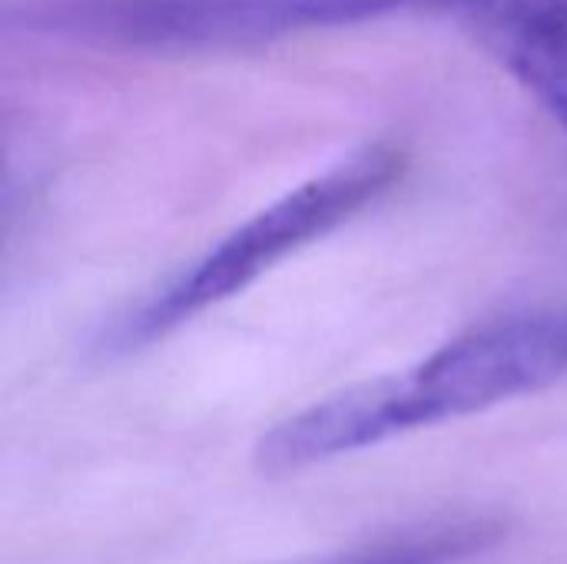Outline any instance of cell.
Returning a JSON list of instances; mask_svg holds the SVG:
<instances>
[{
  "label": "cell",
  "instance_id": "cell-1",
  "mask_svg": "<svg viewBox=\"0 0 567 564\" xmlns=\"http://www.w3.org/2000/svg\"><path fill=\"white\" fill-rule=\"evenodd\" d=\"M567 376V316L482 322L419 366L349 386L272 425L256 445L266 475H292L395 435L488 412Z\"/></svg>",
  "mask_w": 567,
  "mask_h": 564
},
{
  "label": "cell",
  "instance_id": "cell-2",
  "mask_svg": "<svg viewBox=\"0 0 567 564\" xmlns=\"http://www.w3.org/2000/svg\"><path fill=\"white\" fill-rule=\"evenodd\" d=\"M402 170L405 153L395 143H369L299 183L116 316L100 336V352L126 356L166 339L199 312L243 293L289 253L349 223L385 196Z\"/></svg>",
  "mask_w": 567,
  "mask_h": 564
},
{
  "label": "cell",
  "instance_id": "cell-3",
  "mask_svg": "<svg viewBox=\"0 0 567 564\" xmlns=\"http://www.w3.org/2000/svg\"><path fill=\"white\" fill-rule=\"evenodd\" d=\"M449 0H56L47 23L140 50H229Z\"/></svg>",
  "mask_w": 567,
  "mask_h": 564
},
{
  "label": "cell",
  "instance_id": "cell-4",
  "mask_svg": "<svg viewBox=\"0 0 567 564\" xmlns=\"http://www.w3.org/2000/svg\"><path fill=\"white\" fill-rule=\"evenodd\" d=\"M482 47L567 133V0H449Z\"/></svg>",
  "mask_w": 567,
  "mask_h": 564
},
{
  "label": "cell",
  "instance_id": "cell-5",
  "mask_svg": "<svg viewBox=\"0 0 567 564\" xmlns=\"http://www.w3.org/2000/svg\"><path fill=\"white\" fill-rule=\"evenodd\" d=\"M498 529L482 519L465 522H439L429 529H412L392 535L385 542L352 548L346 555L326 558L319 564H465L485 548H492Z\"/></svg>",
  "mask_w": 567,
  "mask_h": 564
}]
</instances>
